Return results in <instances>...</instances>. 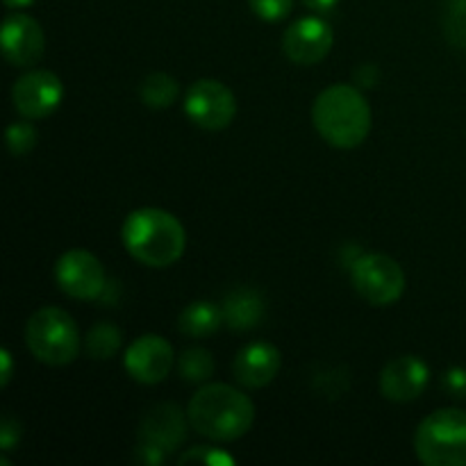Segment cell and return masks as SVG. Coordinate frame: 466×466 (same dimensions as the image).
Returning <instances> with one entry per match:
<instances>
[{"label":"cell","mask_w":466,"mask_h":466,"mask_svg":"<svg viewBox=\"0 0 466 466\" xmlns=\"http://www.w3.org/2000/svg\"><path fill=\"white\" fill-rule=\"evenodd\" d=\"M177 373L187 382H205L214 373V358L205 349H187L177 360Z\"/></svg>","instance_id":"ffe728a7"},{"label":"cell","mask_w":466,"mask_h":466,"mask_svg":"<svg viewBox=\"0 0 466 466\" xmlns=\"http://www.w3.org/2000/svg\"><path fill=\"white\" fill-rule=\"evenodd\" d=\"M417 458L426 466H466V412L444 408L421 421L414 435Z\"/></svg>","instance_id":"277c9868"},{"label":"cell","mask_w":466,"mask_h":466,"mask_svg":"<svg viewBox=\"0 0 466 466\" xmlns=\"http://www.w3.org/2000/svg\"><path fill=\"white\" fill-rule=\"evenodd\" d=\"M431 371L417 355L394 358L380 373V394L394 403H410L426 391Z\"/></svg>","instance_id":"4fadbf2b"},{"label":"cell","mask_w":466,"mask_h":466,"mask_svg":"<svg viewBox=\"0 0 466 466\" xmlns=\"http://www.w3.org/2000/svg\"><path fill=\"white\" fill-rule=\"evenodd\" d=\"M223 323H226L230 330L246 332L253 330L262 323L264 312V299L259 291L248 289V287H241V289L230 291V294L223 299Z\"/></svg>","instance_id":"2e32d148"},{"label":"cell","mask_w":466,"mask_h":466,"mask_svg":"<svg viewBox=\"0 0 466 466\" xmlns=\"http://www.w3.org/2000/svg\"><path fill=\"white\" fill-rule=\"evenodd\" d=\"M62 80L53 71L36 68V71H30L18 77L12 86L14 107H16V112L23 118H30V121L50 116L62 105Z\"/></svg>","instance_id":"9c48e42d"},{"label":"cell","mask_w":466,"mask_h":466,"mask_svg":"<svg viewBox=\"0 0 466 466\" xmlns=\"http://www.w3.org/2000/svg\"><path fill=\"white\" fill-rule=\"evenodd\" d=\"M123 246L137 262L164 268L182 258L187 246L185 226L171 212L159 208L135 209L121 230Z\"/></svg>","instance_id":"6da1fadb"},{"label":"cell","mask_w":466,"mask_h":466,"mask_svg":"<svg viewBox=\"0 0 466 466\" xmlns=\"http://www.w3.org/2000/svg\"><path fill=\"white\" fill-rule=\"evenodd\" d=\"M209 464V466H228L232 464V458L223 451L214 449V446H194V449L187 451L185 455H180V464Z\"/></svg>","instance_id":"603a6c76"},{"label":"cell","mask_w":466,"mask_h":466,"mask_svg":"<svg viewBox=\"0 0 466 466\" xmlns=\"http://www.w3.org/2000/svg\"><path fill=\"white\" fill-rule=\"evenodd\" d=\"M191 428L214 441H235L253 428L255 405L239 390L223 382L200 387L187 408Z\"/></svg>","instance_id":"7a4b0ae2"},{"label":"cell","mask_w":466,"mask_h":466,"mask_svg":"<svg viewBox=\"0 0 466 466\" xmlns=\"http://www.w3.org/2000/svg\"><path fill=\"white\" fill-rule=\"evenodd\" d=\"M376 66L373 64H364V66L358 68V73H355V80H358V85L362 86H373V82H376Z\"/></svg>","instance_id":"4316f807"},{"label":"cell","mask_w":466,"mask_h":466,"mask_svg":"<svg viewBox=\"0 0 466 466\" xmlns=\"http://www.w3.org/2000/svg\"><path fill=\"white\" fill-rule=\"evenodd\" d=\"M0 44H3V55L9 64L25 68L41 59L46 48V36L35 18L14 12L3 21Z\"/></svg>","instance_id":"8fae6325"},{"label":"cell","mask_w":466,"mask_h":466,"mask_svg":"<svg viewBox=\"0 0 466 466\" xmlns=\"http://www.w3.org/2000/svg\"><path fill=\"white\" fill-rule=\"evenodd\" d=\"M0 364H3V371H0V385L7 387L9 380H12V371H14L12 355H9L7 349H5L3 353H0Z\"/></svg>","instance_id":"83f0119b"},{"label":"cell","mask_w":466,"mask_h":466,"mask_svg":"<svg viewBox=\"0 0 466 466\" xmlns=\"http://www.w3.org/2000/svg\"><path fill=\"white\" fill-rule=\"evenodd\" d=\"M312 121L319 135L335 148H358L371 130V107L353 85H332L317 96Z\"/></svg>","instance_id":"3957f363"},{"label":"cell","mask_w":466,"mask_h":466,"mask_svg":"<svg viewBox=\"0 0 466 466\" xmlns=\"http://www.w3.org/2000/svg\"><path fill=\"white\" fill-rule=\"evenodd\" d=\"M185 112L203 130H223L237 114V98L223 82L196 80L185 94Z\"/></svg>","instance_id":"52a82bcc"},{"label":"cell","mask_w":466,"mask_h":466,"mask_svg":"<svg viewBox=\"0 0 466 466\" xmlns=\"http://www.w3.org/2000/svg\"><path fill=\"white\" fill-rule=\"evenodd\" d=\"M280 350L276 346L268 344V341H253L235 355L232 373L241 387L259 390V387H267L268 382H273V378L280 371Z\"/></svg>","instance_id":"5bb4252c"},{"label":"cell","mask_w":466,"mask_h":466,"mask_svg":"<svg viewBox=\"0 0 466 466\" xmlns=\"http://www.w3.org/2000/svg\"><path fill=\"white\" fill-rule=\"evenodd\" d=\"M444 387L451 396L466 399V369H451L444 376Z\"/></svg>","instance_id":"484cf974"},{"label":"cell","mask_w":466,"mask_h":466,"mask_svg":"<svg viewBox=\"0 0 466 466\" xmlns=\"http://www.w3.org/2000/svg\"><path fill=\"white\" fill-rule=\"evenodd\" d=\"M25 344L39 362L64 367L80 353V332L68 312L59 308H41L27 321Z\"/></svg>","instance_id":"5b68a950"},{"label":"cell","mask_w":466,"mask_h":466,"mask_svg":"<svg viewBox=\"0 0 466 466\" xmlns=\"http://www.w3.org/2000/svg\"><path fill=\"white\" fill-rule=\"evenodd\" d=\"M123 344L121 330L112 323H96L85 339V350L94 360H112Z\"/></svg>","instance_id":"d6986e66"},{"label":"cell","mask_w":466,"mask_h":466,"mask_svg":"<svg viewBox=\"0 0 466 466\" xmlns=\"http://www.w3.org/2000/svg\"><path fill=\"white\" fill-rule=\"evenodd\" d=\"M21 440V423L14 417H5L0 423V446H3V453H9L14 446Z\"/></svg>","instance_id":"d4e9b609"},{"label":"cell","mask_w":466,"mask_h":466,"mask_svg":"<svg viewBox=\"0 0 466 466\" xmlns=\"http://www.w3.org/2000/svg\"><path fill=\"white\" fill-rule=\"evenodd\" d=\"M305 7L314 9V12H326V9L335 7L337 0H303Z\"/></svg>","instance_id":"f1b7e54d"},{"label":"cell","mask_w":466,"mask_h":466,"mask_svg":"<svg viewBox=\"0 0 466 466\" xmlns=\"http://www.w3.org/2000/svg\"><path fill=\"white\" fill-rule=\"evenodd\" d=\"M185 414L177 405H155L139 426V441L155 446L164 453H173L185 441Z\"/></svg>","instance_id":"9a60e30c"},{"label":"cell","mask_w":466,"mask_h":466,"mask_svg":"<svg viewBox=\"0 0 466 466\" xmlns=\"http://www.w3.org/2000/svg\"><path fill=\"white\" fill-rule=\"evenodd\" d=\"M139 96L144 100L146 107L153 109H167L180 96V85H177L176 77H171L168 73H150L139 86Z\"/></svg>","instance_id":"ac0fdd59"},{"label":"cell","mask_w":466,"mask_h":466,"mask_svg":"<svg viewBox=\"0 0 466 466\" xmlns=\"http://www.w3.org/2000/svg\"><path fill=\"white\" fill-rule=\"evenodd\" d=\"M332 48V30L317 16L299 18L282 36V50L299 66L323 62Z\"/></svg>","instance_id":"7c38bea8"},{"label":"cell","mask_w":466,"mask_h":466,"mask_svg":"<svg viewBox=\"0 0 466 466\" xmlns=\"http://www.w3.org/2000/svg\"><path fill=\"white\" fill-rule=\"evenodd\" d=\"M248 5L264 21H282L289 16L294 0H248Z\"/></svg>","instance_id":"cb8c5ba5"},{"label":"cell","mask_w":466,"mask_h":466,"mask_svg":"<svg viewBox=\"0 0 466 466\" xmlns=\"http://www.w3.org/2000/svg\"><path fill=\"white\" fill-rule=\"evenodd\" d=\"M171 344L157 335H144L127 346L123 355V367L132 380L141 385H157L171 373L173 369Z\"/></svg>","instance_id":"30bf717a"},{"label":"cell","mask_w":466,"mask_h":466,"mask_svg":"<svg viewBox=\"0 0 466 466\" xmlns=\"http://www.w3.org/2000/svg\"><path fill=\"white\" fill-rule=\"evenodd\" d=\"M9 9H23V7H30L35 0H3Z\"/></svg>","instance_id":"f546056e"},{"label":"cell","mask_w":466,"mask_h":466,"mask_svg":"<svg viewBox=\"0 0 466 466\" xmlns=\"http://www.w3.org/2000/svg\"><path fill=\"white\" fill-rule=\"evenodd\" d=\"M350 280L355 291L376 308L394 305L405 291V273L396 259L382 253L360 255L350 264Z\"/></svg>","instance_id":"8992f818"},{"label":"cell","mask_w":466,"mask_h":466,"mask_svg":"<svg viewBox=\"0 0 466 466\" xmlns=\"http://www.w3.org/2000/svg\"><path fill=\"white\" fill-rule=\"evenodd\" d=\"M223 323V309L212 300H196L187 305L177 319V328L187 337H208L217 332Z\"/></svg>","instance_id":"e0dca14e"},{"label":"cell","mask_w":466,"mask_h":466,"mask_svg":"<svg viewBox=\"0 0 466 466\" xmlns=\"http://www.w3.org/2000/svg\"><path fill=\"white\" fill-rule=\"evenodd\" d=\"M444 32L451 44L466 50V0H449Z\"/></svg>","instance_id":"7402d4cb"},{"label":"cell","mask_w":466,"mask_h":466,"mask_svg":"<svg viewBox=\"0 0 466 466\" xmlns=\"http://www.w3.org/2000/svg\"><path fill=\"white\" fill-rule=\"evenodd\" d=\"M55 280L66 296L77 300H96L107 287L105 268L89 250H66L55 264Z\"/></svg>","instance_id":"ba28073f"},{"label":"cell","mask_w":466,"mask_h":466,"mask_svg":"<svg viewBox=\"0 0 466 466\" xmlns=\"http://www.w3.org/2000/svg\"><path fill=\"white\" fill-rule=\"evenodd\" d=\"M36 139H39V132L32 126L30 118L16 121L7 127V148L14 157H23V155L30 153L36 146Z\"/></svg>","instance_id":"44dd1931"}]
</instances>
